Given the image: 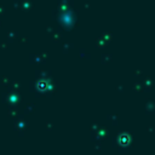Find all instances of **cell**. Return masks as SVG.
I'll return each instance as SVG.
<instances>
[{
    "label": "cell",
    "mask_w": 155,
    "mask_h": 155,
    "mask_svg": "<svg viewBox=\"0 0 155 155\" xmlns=\"http://www.w3.org/2000/svg\"><path fill=\"white\" fill-rule=\"evenodd\" d=\"M38 89L40 91H45V90H46V83H45V81H40L38 84Z\"/></svg>",
    "instance_id": "2"
},
{
    "label": "cell",
    "mask_w": 155,
    "mask_h": 155,
    "mask_svg": "<svg viewBox=\"0 0 155 155\" xmlns=\"http://www.w3.org/2000/svg\"><path fill=\"white\" fill-rule=\"evenodd\" d=\"M129 141H130V138H129L127 135H120L119 136V143L121 146H126L129 143Z\"/></svg>",
    "instance_id": "1"
}]
</instances>
